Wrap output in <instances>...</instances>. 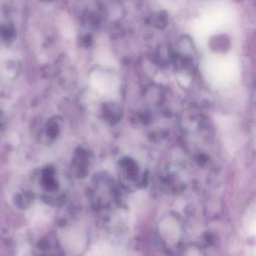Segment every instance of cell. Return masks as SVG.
<instances>
[{
  "instance_id": "1",
  "label": "cell",
  "mask_w": 256,
  "mask_h": 256,
  "mask_svg": "<svg viewBox=\"0 0 256 256\" xmlns=\"http://www.w3.org/2000/svg\"><path fill=\"white\" fill-rule=\"evenodd\" d=\"M40 187L44 192V197L45 200L50 202H56L58 200L56 195L60 191V186L55 168L46 167L40 173ZM58 197L60 198V196Z\"/></svg>"
},
{
  "instance_id": "2",
  "label": "cell",
  "mask_w": 256,
  "mask_h": 256,
  "mask_svg": "<svg viewBox=\"0 0 256 256\" xmlns=\"http://www.w3.org/2000/svg\"><path fill=\"white\" fill-rule=\"evenodd\" d=\"M88 156L84 149L76 150L73 160L74 171L78 177H84L88 171Z\"/></svg>"
},
{
  "instance_id": "3",
  "label": "cell",
  "mask_w": 256,
  "mask_h": 256,
  "mask_svg": "<svg viewBox=\"0 0 256 256\" xmlns=\"http://www.w3.org/2000/svg\"><path fill=\"white\" fill-rule=\"evenodd\" d=\"M121 172L122 174L123 178L129 181H136L138 176V167L135 161L132 159H123L121 161Z\"/></svg>"
},
{
  "instance_id": "4",
  "label": "cell",
  "mask_w": 256,
  "mask_h": 256,
  "mask_svg": "<svg viewBox=\"0 0 256 256\" xmlns=\"http://www.w3.org/2000/svg\"><path fill=\"white\" fill-rule=\"evenodd\" d=\"M104 114L106 117V120H109L110 123H116L120 120L121 117V111L117 105L114 104H108L104 108Z\"/></svg>"
},
{
  "instance_id": "5",
  "label": "cell",
  "mask_w": 256,
  "mask_h": 256,
  "mask_svg": "<svg viewBox=\"0 0 256 256\" xmlns=\"http://www.w3.org/2000/svg\"><path fill=\"white\" fill-rule=\"evenodd\" d=\"M168 14L165 11H162L158 14V16L155 18L154 24L155 27L159 30H164L168 24Z\"/></svg>"
},
{
  "instance_id": "6",
  "label": "cell",
  "mask_w": 256,
  "mask_h": 256,
  "mask_svg": "<svg viewBox=\"0 0 256 256\" xmlns=\"http://www.w3.org/2000/svg\"><path fill=\"white\" fill-rule=\"evenodd\" d=\"M60 127L58 126V123L56 122L55 120H52L48 123L46 134L50 138H55L60 133Z\"/></svg>"
},
{
  "instance_id": "7",
  "label": "cell",
  "mask_w": 256,
  "mask_h": 256,
  "mask_svg": "<svg viewBox=\"0 0 256 256\" xmlns=\"http://www.w3.org/2000/svg\"><path fill=\"white\" fill-rule=\"evenodd\" d=\"M81 42H82V45H84V47H90L92 45V36L90 35H85L82 38V40H81Z\"/></svg>"
},
{
  "instance_id": "8",
  "label": "cell",
  "mask_w": 256,
  "mask_h": 256,
  "mask_svg": "<svg viewBox=\"0 0 256 256\" xmlns=\"http://www.w3.org/2000/svg\"><path fill=\"white\" fill-rule=\"evenodd\" d=\"M2 32L3 36H6V38H10V36H12V30L6 27Z\"/></svg>"
},
{
  "instance_id": "9",
  "label": "cell",
  "mask_w": 256,
  "mask_h": 256,
  "mask_svg": "<svg viewBox=\"0 0 256 256\" xmlns=\"http://www.w3.org/2000/svg\"><path fill=\"white\" fill-rule=\"evenodd\" d=\"M44 1H48V2H50V1H52V0H44Z\"/></svg>"
}]
</instances>
